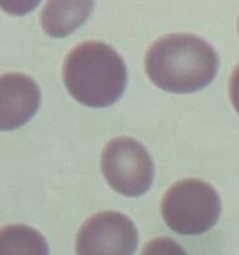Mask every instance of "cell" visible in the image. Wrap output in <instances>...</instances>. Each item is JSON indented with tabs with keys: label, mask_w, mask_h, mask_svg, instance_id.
I'll return each instance as SVG.
<instances>
[{
	"label": "cell",
	"mask_w": 239,
	"mask_h": 255,
	"mask_svg": "<svg viewBox=\"0 0 239 255\" xmlns=\"http://www.w3.org/2000/svg\"><path fill=\"white\" fill-rule=\"evenodd\" d=\"M219 60L213 47L192 34H168L153 42L144 57L147 76L161 90L189 94L211 84Z\"/></svg>",
	"instance_id": "cell-1"
},
{
	"label": "cell",
	"mask_w": 239,
	"mask_h": 255,
	"mask_svg": "<svg viewBox=\"0 0 239 255\" xmlns=\"http://www.w3.org/2000/svg\"><path fill=\"white\" fill-rule=\"evenodd\" d=\"M62 79L69 94L80 104L94 109L114 105L127 85L122 57L110 45L86 41L67 54Z\"/></svg>",
	"instance_id": "cell-2"
},
{
	"label": "cell",
	"mask_w": 239,
	"mask_h": 255,
	"mask_svg": "<svg viewBox=\"0 0 239 255\" xmlns=\"http://www.w3.org/2000/svg\"><path fill=\"white\" fill-rule=\"evenodd\" d=\"M164 223L174 233L199 236L213 228L221 214V199L216 189L201 179L174 183L161 203Z\"/></svg>",
	"instance_id": "cell-3"
},
{
	"label": "cell",
	"mask_w": 239,
	"mask_h": 255,
	"mask_svg": "<svg viewBox=\"0 0 239 255\" xmlns=\"http://www.w3.org/2000/svg\"><path fill=\"white\" fill-rule=\"evenodd\" d=\"M101 171L112 189L122 196L139 197L151 188L154 164L143 144L122 136L105 146Z\"/></svg>",
	"instance_id": "cell-4"
},
{
	"label": "cell",
	"mask_w": 239,
	"mask_h": 255,
	"mask_svg": "<svg viewBox=\"0 0 239 255\" xmlns=\"http://www.w3.org/2000/svg\"><path fill=\"white\" fill-rule=\"evenodd\" d=\"M138 232L133 222L119 212L90 217L76 236V255H133Z\"/></svg>",
	"instance_id": "cell-5"
},
{
	"label": "cell",
	"mask_w": 239,
	"mask_h": 255,
	"mask_svg": "<svg viewBox=\"0 0 239 255\" xmlns=\"http://www.w3.org/2000/svg\"><path fill=\"white\" fill-rule=\"evenodd\" d=\"M41 94L36 82L19 72L0 76V131L24 126L37 112Z\"/></svg>",
	"instance_id": "cell-6"
},
{
	"label": "cell",
	"mask_w": 239,
	"mask_h": 255,
	"mask_svg": "<svg viewBox=\"0 0 239 255\" xmlns=\"http://www.w3.org/2000/svg\"><path fill=\"white\" fill-rule=\"evenodd\" d=\"M94 7L90 1H49L41 14V25L47 35L64 37L86 21Z\"/></svg>",
	"instance_id": "cell-7"
},
{
	"label": "cell",
	"mask_w": 239,
	"mask_h": 255,
	"mask_svg": "<svg viewBox=\"0 0 239 255\" xmlns=\"http://www.w3.org/2000/svg\"><path fill=\"white\" fill-rule=\"evenodd\" d=\"M0 255H50L42 234L25 224L0 228Z\"/></svg>",
	"instance_id": "cell-8"
},
{
	"label": "cell",
	"mask_w": 239,
	"mask_h": 255,
	"mask_svg": "<svg viewBox=\"0 0 239 255\" xmlns=\"http://www.w3.org/2000/svg\"><path fill=\"white\" fill-rule=\"evenodd\" d=\"M141 255H188L173 239L161 237L149 241L142 249Z\"/></svg>",
	"instance_id": "cell-9"
},
{
	"label": "cell",
	"mask_w": 239,
	"mask_h": 255,
	"mask_svg": "<svg viewBox=\"0 0 239 255\" xmlns=\"http://www.w3.org/2000/svg\"><path fill=\"white\" fill-rule=\"evenodd\" d=\"M229 96H231L232 105L239 114V64L234 69L229 81Z\"/></svg>",
	"instance_id": "cell-10"
}]
</instances>
